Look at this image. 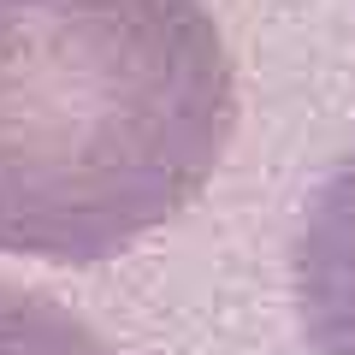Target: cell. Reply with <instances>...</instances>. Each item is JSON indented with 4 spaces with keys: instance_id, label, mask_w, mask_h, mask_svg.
Listing matches in <instances>:
<instances>
[{
    "instance_id": "obj_1",
    "label": "cell",
    "mask_w": 355,
    "mask_h": 355,
    "mask_svg": "<svg viewBox=\"0 0 355 355\" xmlns=\"http://www.w3.org/2000/svg\"><path fill=\"white\" fill-rule=\"evenodd\" d=\"M237 77L202 0H0V249L107 261L202 196Z\"/></svg>"
},
{
    "instance_id": "obj_2",
    "label": "cell",
    "mask_w": 355,
    "mask_h": 355,
    "mask_svg": "<svg viewBox=\"0 0 355 355\" xmlns=\"http://www.w3.org/2000/svg\"><path fill=\"white\" fill-rule=\"evenodd\" d=\"M296 320L314 355H355V148L320 178L291 243Z\"/></svg>"
},
{
    "instance_id": "obj_3",
    "label": "cell",
    "mask_w": 355,
    "mask_h": 355,
    "mask_svg": "<svg viewBox=\"0 0 355 355\" xmlns=\"http://www.w3.org/2000/svg\"><path fill=\"white\" fill-rule=\"evenodd\" d=\"M0 355H113L71 308L0 279Z\"/></svg>"
}]
</instances>
